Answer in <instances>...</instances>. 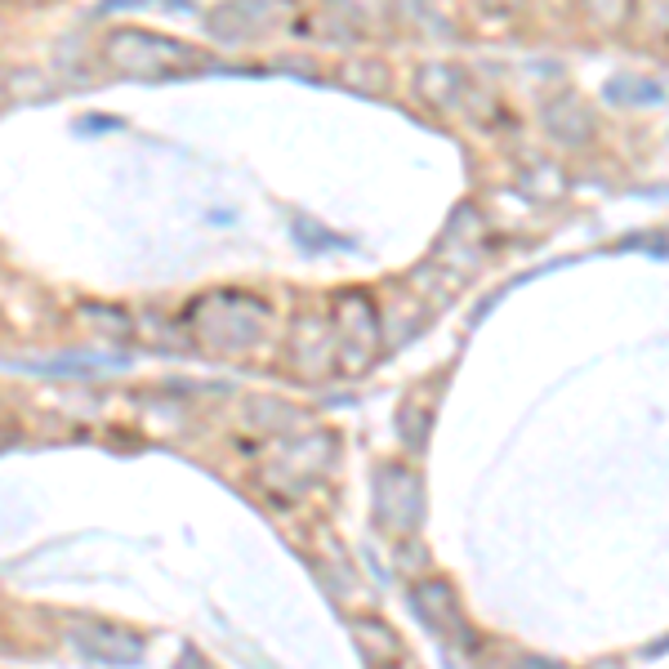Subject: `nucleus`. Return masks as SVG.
<instances>
[{"label": "nucleus", "mask_w": 669, "mask_h": 669, "mask_svg": "<svg viewBox=\"0 0 669 669\" xmlns=\"http://www.w3.org/2000/svg\"><path fill=\"white\" fill-rule=\"evenodd\" d=\"M340 326H344V340H353V349L344 353L349 366H362L375 357V344H379V321H375V308L366 295H340Z\"/></svg>", "instance_id": "f257e3e1"}, {"label": "nucleus", "mask_w": 669, "mask_h": 669, "mask_svg": "<svg viewBox=\"0 0 669 669\" xmlns=\"http://www.w3.org/2000/svg\"><path fill=\"white\" fill-rule=\"evenodd\" d=\"M544 126H549V134H553L558 143H585V139L594 134V121H589L585 103L572 98V94H567V98H558V103H549Z\"/></svg>", "instance_id": "f03ea898"}, {"label": "nucleus", "mask_w": 669, "mask_h": 669, "mask_svg": "<svg viewBox=\"0 0 669 669\" xmlns=\"http://www.w3.org/2000/svg\"><path fill=\"white\" fill-rule=\"evenodd\" d=\"M491 5H500V10H514V5H518V0H491Z\"/></svg>", "instance_id": "39448f33"}, {"label": "nucleus", "mask_w": 669, "mask_h": 669, "mask_svg": "<svg viewBox=\"0 0 669 669\" xmlns=\"http://www.w3.org/2000/svg\"><path fill=\"white\" fill-rule=\"evenodd\" d=\"M460 77L451 72V68H442V63H429L424 72H420V94L429 98V103H437V107H451L456 103V94H460V85H456Z\"/></svg>", "instance_id": "7ed1b4c3"}, {"label": "nucleus", "mask_w": 669, "mask_h": 669, "mask_svg": "<svg viewBox=\"0 0 669 669\" xmlns=\"http://www.w3.org/2000/svg\"><path fill=\"white\" fill-rule=\"evenodd\" d=\"M594 5H598L602 23H621V19L634 10V0H594Z\"/></svg>", "instance_id": "20e7f679"}]
</instances>
